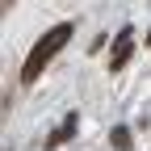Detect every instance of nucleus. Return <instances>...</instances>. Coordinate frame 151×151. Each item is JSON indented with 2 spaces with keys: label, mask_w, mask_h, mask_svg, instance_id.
<instances>
[{
  "label": "nucleus",
  "mask_w": 151,
  "mask_h": 151,
  "mask_svg": "<svg viewBox=\"0 0 151 151\" xmlns=\"http://www.w3.org/2000/svg\"><path fill=\"white\" fill-rule=\"evenodd\" d=\"M109 143H113V151H130V147H134L130 126H113V130H109Z\"/></svg>",
  "instance_id": "4"
},
{
  "label": "nucleus",
  "mask_w": 151,
  "mask_h": 151,
  "mask_svg": "<svg viewBox=\"0 0 151 151\" xmlns=\"http://www.w3.org/2000/svg\"><path fill=\"white\" fill-rule=\"evenodd\" d=\"M76 122H80V118H76V113H67V118H63V122H59V126H55L50 134H46V147L55 151V147H63L67 139H76Z\"/></svg>",
  "instance_id": "3"
},
{
  "label": "nucleus",
  "mask_w": 151,
  "mask_h": 151,
  "mask_svg": "<svg viewBox=\"0 0 151 151\" xmlns=\"http://www.w3.org/2000/svg\"><path fill=\"white\" fill-rule=\"evenodd\" d=\"M134 55V25H122V34L113 38V50H109V71H122Z\"/></svg>",
  "instance_id": "2"
},
{
  "label": "nucleus",
  "mask_w": 151,
  "mask_h": 151,
  "mask_svg": "<svg viewBox=\"0 0 151 151\" xmlns=\"http://www.w3.org/2000/svg\"><path fill=\"white\" fill-rule=\"evenodd\" d=\"M71 34H76V21H59V25H50L42 38L34 42V50H29V59L21 63V84H34L38 76H42V67L59 55L67 42H71Z\"/></svg>",
  "instance_id": "1"
},
{
  "label": "nucleus",
  "mask_w": 151,
  "mask_h": 151,
  "mask_svg": "<svg viewBox=\"0 0 151 151\" xmlns=\"http://www.w3.org/2000/svg\"><path fill=\"white\" fill-rule=\"evenodd\" d=\"M147 46H151V29H147Z\"/></svg>",
  "instance_id": "5"
}]
</instances>
